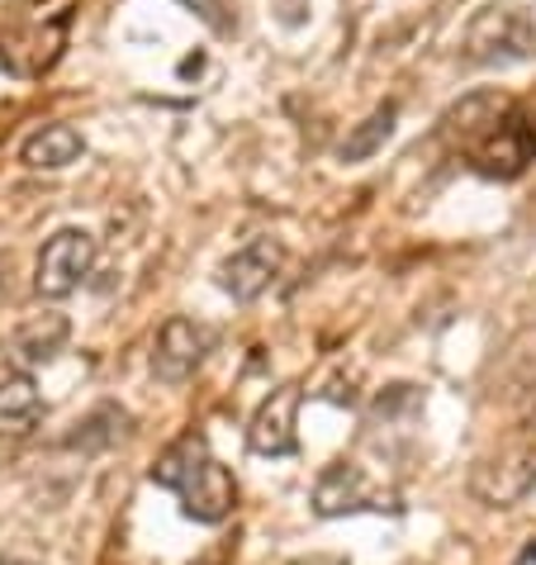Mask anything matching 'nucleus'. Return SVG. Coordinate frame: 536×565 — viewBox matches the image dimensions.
Wrapping results in <instances>:
<instances>
[{"label":"nucleus","instance_id":"20e7f679","mask_svg":"<svg viewBox=\"0 0 536 565\" xmlns=\"http://www.w3.org/2000/svg\"><path fill=\"white\" fill-rule=\"evenodd\" d=\"M465 162H470V171H480L489 181H517L536 162V119L513 105L508 115L465 152Z\"/></svg>","mask_w":536,"mask_h":565},{"label":"nucleus","instance_id":"f8f14e48","mask_svg":"<svg viewBox=\"0 0 536 565\" xmlns=\"http://www.w3.org/2000/svg\"><path fill=\"white\" fill-rule=\"evenodd\" d=\"M20 157L29 171H62V167H72L76 157H86V138L76 134L72 124H43L39 134L24 138Z\"/></svg>","mask_w":536,"mask_h":565},{"label":"nucleus","instance_id":"39448f33","mask_svg":"<svg viewBox=\"0 0 536 565\" xmlns=\"http://www.w3.org/2000/svg\"><path fill=\"white\" fill-rule=\"evenodd\" d=\"M96 266V238L86 228H62L43 243L39 266H34V290L43 300H67Z\"/></svg>","mask_w":536,"mask_h":565},{"label":"nucleus","instance_id":"f03ea898","mask_svg":"<svg viewBox=\"0 0 536 565\" xmlns=\"http://www.w3.org/2000/svg\"><path fill=\"white\" fill-rule=\"evenodd\" d=\"M465 57L475 67H513L536 57V24L523 6H484L465 24Z\"/></svg>","mask_w":536,"mask_h":565},{"label":"nucleus","instance_id":"ddd939ff","mask_svg":"<svg viewBox=\"0 0 536 565\" xmlns=\"http://www.w3.org/2000/svg\"><path fill=\"white\" fill-rule=\"evenodd\" d=\"M394 119H399V105H394V100L375 105L371 115L361 119L356 129L342 138L337 157H342V162H366V157H375V152H380V148L389 143V134H394Z\"/></svg>","mask_w":536,"mask_h":565},{"label":"nucleus","instance_id":"0eeeda50","mask_svg":"<svg viewBox=\"0 0 536 565\" xmlns=\"http://www.w3.org/2000/svg\"><path fill=\"white\" fill-rule=\"evenodd\" d=\"M299 404H304L299 385H280L257 404V414L247 423V447L257 457H294L299 451V433H294Z\"/></svg>","mask_w":536,"mask_h":565},{"label":"nucleus","instance_id":"7ed1b4c3","mask_svg":"<svg viewBox=\"0 0 536 565\" xmlns=\"http://www.w3.org/2000/svg\"><path fill=\"white\" fill-rule=\"evenodd\" d=\"M536 490V443L517 437V443H503L499 451L475 461L470 470V494L489 509H513Z\"/></svg>","mask_w":536,"mask_h":565},{"label":"nucleus","instance_id":"4468645a","mask_svg":"<svg viewBox=\"0 0 536 565\" xmlns=\"http://www.w3.org/2000/svg\"><path fill=\"white\" fill-rule=\"evenodd\" d=\"M67 333H72V323L62 313H43V319L24 323L14 333V352H20V361H53L62 352V342H67Z\"/></svg>","mask_w":536,"mask_h":565},{"label":"nucleus","instance_id":"dca6fc26","mask_svg":"<svg viewBox=\"0 0 536 565\" xmlns=\"http://www.w3.org/2000/svg\"><path fill=\"white\" fill-rule=\"evenodd\" d=\"M276 10H280V20H286V24H304L309 0H276Z\"/></svg>","mask_w":536,"mask_h":565},{"label":"nucleus","instance_id":"2eb2a0df","mask_svg":"<svg viewBox=\"0 0 536 565\" xmlns=\"http://www.w3.org/2000/svg\"><path fill=\"white\" fill-rule=\"evenodd\" d=\"M181 6L191 10L204 29H214L218 39L238 34V0H181Z\"/></svg>","mask_w":536,"mask_h":565},{"label":"nucleus","instance_id":"6ab92c4d","mask_svg":"<svg viewBox=\"0 0 536 565\" xmlns=\"http://www.w3.org/2000/svg\"><path fill=\"white\" fill-rule=\"evenodd\" d=\"M523 561H536V542H532V546H527V552H523Z\"/></svg>","mask_w":536,"mask_h":565},{"label":"nucleus","instance_id":"1a4fd4ad","mask_svg":"<svg viewBox=\"0 0 536 565\" xmlns=\"http://www.w3.org/2000/svg\"><path fill=\"white\" fill-rule=\"evenodd\" d=\"M513 109V100L503 96V90H470L465 100H455L447 115H441V124H437V134L447 138L451 148H461V152H470L480 143V138L494 129V124L503 119Z\"/></svg>","mask_w":536,"mask_h":565},{"label":"nucleus","instance_id":"f3484780","mask_svg":"<svg viewBox=\"0 0 536 565\" xmlns=\"http://www.w3.org/2000/svg\"><path fill=\"white\" fill-rule=\"evenodd\" d=\"M6 290H10V262L0 257V300H6Z\"/></svg>","mask_w":536,"mask_h":565},{"label":"nucleus","instance_id":"6e6552de","mask_svg":"<svg viewBox=\"0 0 536 565\" xmlns=\"http://www.w3.org/2000/svg\"><path fill=\"white\" fill-rule=\"evenodd\" d=\"M280 266H286V247L276 238H251L247 247H238V253L218 266V290H228L238 305H251L257 295L271 290Z\"/></svg>","mask_w":536,"mask_h":565},{"label":"nucleus","instance_id":"aec40b11","mask_svg":"<svg viewBox=\"0 0 536 565\" xmlns=\"http://www.w3.org/2000/svg\"><path fill=\"white\" fill-rule=\"evenodd\" d=\"M0 565H14V561H6V556H0Z\"/></svg>","mask_w":536,"mask_h":565},{"label":"nucleus","instance_id":"a211bd4d","mask_svg":"<svg viewBox=\"0 0 536 565\" xmlns=\"http://www.w3.org/2000/svg\"><path fill=\"white\" fill-rule=\"evenodd\" d=\"M299 565H346L342 556H313V561H299Z\"/></svg>","mask_w":536,"mask_h":565},{"label":"nucleus","instance_id":"423d86ee","mask_svg":"<svg viewBox=\"0 0 536 565\" xmlns=\"http://www.w3.org/2000/svg\"><path fill=\"white\" fill-rule=\"evenodd\" d=\"M210 352H214V328H204L195 319H167L152 342V375L162 385H185Z\"/></svg>","mask_w":536,"mask_h":565},{"label":"nucleus","instance_id":"f257e3e1","mask_svg":"<svg viewBox=\"0 0 536 565\" xmlns=\"http://www.w3.org/2000/svg\"><path fill=\"white\" fill-rule=\"evenodd\" d=\"M152 484H162L181 499L185 518L195 523H224L238 504V484H233L228 466L204 447L200 433H185L181 443H171L152 466Z\"/></svg>","mask_w":536,"mask_h":565},{"label":"nucleus","instance_id":"9b49d317","mask_svg":"<svg viewBox=\"0 0 536 565\" xmlns=\"http://www.w3.org/2000/svg\"><path fill=\"white\" fill-rule=\"evenodd\" d=\"M43 418V399L29 371H10L0 375V437H24L34 433Z\"/></svg>","mask_w":536,"mask_h":565},{"label":"nucleus","instance_id":"9d476101","mask_svg":"<svg viewBox=\"0 0 536 565\" xmlns=\"http://www.w3.org/2000/svg\"><path fill=\"white\" fill-rule=\"evenodd\" d=\"M356 509H385L375 504V490L361 476V466L352 461H333L313 484V513L319 518H337V513H356Z\"/></svg>","mask_w":536,"mask_h":565}]
</instances>
